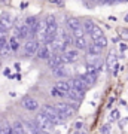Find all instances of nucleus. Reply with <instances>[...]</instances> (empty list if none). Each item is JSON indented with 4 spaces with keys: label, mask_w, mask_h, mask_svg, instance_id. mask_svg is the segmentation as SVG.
I'll list each match as a JSON object with an SVG mask.
<instances>
[{
    "label": "nucleus",
    "mask_w": 128,
    "mask_h": 134,
    "mask_svg": "<svg viewBox=\"0 0 128 134\" xmlns=\"http://www.w3.org/2000/svg\"><path fill=\"white\" fill-rule=\"evenodd\" d=\"M36 122H37V125L43 130V131H51V130L54 128V122L49 119V116L45 115L43 112L36 116Z\"/></svg>",
    "instance_id": "1"
},
{
    "label": "nucleus",
    "mask_w": 128,
    "mask_h": 134,
    "mask_svg": "<svg viewBox=\"0 0 128 134\" xmlns=\"http://www.w3.org/2000/svg\"><path fill=\"white\" fill-rule=\"evenodd\" d=\"M37 49H39V42L36 39H31V40H29L24 45V54L27 57H31L34 54H37Z\"/></svg>",
    "instance_id": "2"
},
{
    "label": "nucleus",
    "mask_w": 128,
    "mask_h": 134,
    "mask_svg": "<svg viewBox=\"0 0 128 134\" xmlns=\"http://www.w3.org/2000/svg\"><path fill=\"white\" fill-rule=\"evenodd\" d=\"M55 88L58 90V97H67L69 91L71 90V83L66 81H58L55 83Z\"/></svg>",
    "instance_id": "3"
},
{
    "label": "nucleus",
    "mask_w": 128,
    "mask_h": 134,
    "mask_svg": "<svg viewBox=\"0 0 128 134\" xmlns=\"http://www.w3.org/2000/svg\"><path fill=\"white\" fill-rule=\"evenodd\" d=\"M52 46L51 45H48V43H45V45H42V46H39L37 49V57L40 58V60H48V58L52 55Z\"/></svg>",
    "instance_id": "4"
},
{
    "label": "nucleus",
    "mask_w": 128,
    "mask_h": 134,
    "mask_svg": "<svg viewBox=\"0 0 128 134\" xmlns=\"http://www.w3.org/2000/svg\"><path fill=\"white\" fill-rule=\"evenodd\" d=\"M58 109V112L61 113V115H64L66 118H70V116L75 115V107L70 104H67V103H60V104L55 106Z\"/></svg>",
    "instance_id": "5"
},
{
    "label": "nucleus",
    "mask_w": 128,
    "mask_h": 134,
    "mask_svg": "<svg viewBox=\"0 0 128 134\" xmlns=\"http://www.w3.org/2000/svg\"><path fill=\"white\" fill-rule=\"evenodd\" d=\"M30 36V27L25 23L21 25H18L16 29H15V37L18 39H27Z\"/></svg>",
    "instance_id": "6"
},
{
    "label": "nucleus",
    "mask_w": 128,
    "mask_h": 134,
    "mask_svg": "<svg viewBox=\"0 0 128 134\" xmlns=\"http://www.w3.org/2000/svg\"><path fill=\"white\" fill-rule=\"evenodd\" d=\"M67 45H69V43H66V40H63L61 37L55 39V40L51 43V46H52V49L55 51V52H66L67 51Z\"/></svg>",
    "instance_id": "7"
},
{
    "label": "nucleus",
    "mask_w": 128,
    "mask_h": 134,
    "mask_svg": "<svg viewBox=\"0 0 128 134\" xmlns=\"http://www.w3.org/2000/svg\"><path fill=\"white\" fill-rule=\"evenodd\" d=\"M63 63H64V60H63V55H60V54H52L51 57L48 58V64H49V67H51V69L61 66Z\"/></svg>",
    "instance_id": "8"
},
{
    "label": "nucleus",
    "mask_w": 128,
    "mask_h": 134,
    "mask_svg": "<svg viewBox=\"0 0 128 134\" xmlns=\"http://www.w3.org/2000/svg\"><path fill=\"white\" fill-rule=\"evenodd\" d=\"M84 94H85L84 91H81V90H77V88H75V86H71V90L69 91V94H67V97H69L70 100L81 101L82 98H84Z\"/></svg>",
    "instance_id": "9"
},
{
    "label": "nucleus",
    "mask_w": 128,
    "mask_h": 134,
    "mask_svg": "<svg viewBox=\"0 0 128 134\" xmlns=\"http://www.w3.org/2000/svg\"><path fill=\"white\" fill-rule=\"evenodd\" d=\"M63 60H64V63H75L77 60V51L76 49H70V51L67 49L63 54Z\"/></svg>",
    "instance_id": "10"
},
{
    "label": "nucleus",
    "mask_w": 128,
    "mask_h": 134,
    "mask_svg": "<svg viewBox=\"0 0 128 134\" xmlns=\"http://www.w3.org/2000/svg\"><path fill=\"white\" fill-rule=\"evenodd\" d=\"M71 86H75V88H77V90H81V91H88V88H90V85L86 83L84 79H81V77H77V79H73V81H70Z\"/></svg>",
    "instance_id": "11"
},
{
    "label": "nucleus",
    "mask_w": 128,
    "mask_h": 134,
    "mask_svg": "<svg viewBox=\"0 0 128 134\" xmlns=\"http://www.w3.org/2000/svg\"><path fill=\"white\" fill-rule=\"evenodd\" d=\"M23 106L27 110H36L39 107V103L34 100V98H31V97H25L23 100Z\"/></svg>",
    "instance_id": "12"
},
{
    "label": "nucleus",
    "mask_w": 128,
    "mask_h": 134,
    "mask_svg": "<svg viewBox=\"0 0 128 134\" xmlns=\"http://www.w3.org/2000/svg\"><path fill=\"white\" fill-rule=\"evenodd\" d=\"M101 46H100L98 43H91L90 46H88V55L91 57H98L100 52H101Z\"/></svg>",
    "instance_id": "13"
},
{
    "label": "nucleus",
    "mask_w": 128,
    "mask_h": 134,
    "mask_svg": "<svg viewBox=\"0 0 128 134\" xmlns=\"http://www.w3.org/2000/svg\"><path fill=\"white\" fill-rule=\"evenodd\" d=\"M81 79H84V81L88 83V85H94L95 83V81H97V75H92V73H90V72H86V73H82L81 76Z\"/></svg>",
    "instance_id": "14"
},
{
    "label": "nucleus",
    "mask_w": 128,
    "mask_h": 134,
    "mask_svg": "<svg viewBox=\"0 0 128 134\" xmlns=\"http://www.w3.org/2000/svg\"><path fill=\"white\" fill-rule=\"evenodd\" d=\"M67 25H69V29H70L71 31H75V30H77V29L82 27V23L79 21V19H76V18H69L67 19Z\"/></svg>",
    "instance_id": "15"
},
{
    "label": "nucleus",
    "mask_w": 128,
    "mask_h": 134,
    "mask_svg": "<svg viewBox=\"0 0 128 134\" xmlns=\"http://www.w3.org/2000/svg\"><path fill=\"white\" fill-rule=\"evenodd\" d=\"M9 48L10 46H8V40H6V37L0 34V52L3 54V55H6V54L9 52Z\"/></svg>",
    "instance_id": "16"
},
{
    "label": "nucleus",
    "mask_w": 128,
    "mask_h": 134,
    "mask_svg": "<svg viewBox=\"0 0 128 134\" xmlns=\"http://www.w3.org/2000/svg\"><path fill=\"white\" fill-rule=\"evenodd\" d=\"M107 67L110 69H113L115 72H116V67H118V63H116V55L113 52L109 54V57H107Z\"/></svg>",
    "instance_id": "17"
},
{
    "label": "nucleus",
    "mask_w": 128,
    "mask_h": 134,
    "mask_svg": "<svg viewBox=\"0 0 128 134\" xmlns=\"http://www.w3.org/2000/svg\"><path fill=\"white\" fill-rule=\"evenodd\" d=\"M52 72H54V75H55L57 77H66L67 76V69L66 67H61V66L54 67Z\"/></svg>",
    "instance_id": "18"
},
{
    "label": "nucleus",
    "mask_w": 128,
    "mask_h": 134,
    "mask_svg": "<svg viewBox=\"0 0 128 134\" xmlns=\"http://www.w3.org/2000/svg\"><path fill=\"white\" fill-rule=\"evenodd\" d=\"M73 45H75L77 49H85L86 48V42H85V39H84V36L73 39Z\"/></svg>",
    "instance_id": "19"
},
{
    "label": "nucleus",
    "mask_w": 128,
    "mask_h": 134,
    "mask_svg": "<svg viewBox=\"0 0 128 134\" xmlns=\"http://www.w3.org/2000/svg\"><path fill=\"white\" fill-rule=\"evenodd\" d=\"M90 36H91V37H92V40H97V39H100V37H101V36H103V30L100 29V27H97V25H95L94 29L91 30Z\"/></svg>",
    "instance_id": "20"
},
{
    "label": "nucleus",
    "mask_w": 128,
    "mask_h": 134,
    "mask_svg": "<svg viewBox=\"0 0 128 134\" xmlns=\"http://www.w3.org/2000/svg\"><path fill=\"white\" fill-rule=\"evenodd\" d=\"M24 127H25V125L24 124H21V122H18V121H16V122H14V125H12V133H24V131H25V130H24Z\"/></svg>",
    "instance_id": "21"
},
{
    "label": "nucleus",
    "mask_w": 128,
    "mask_h": 134,
    "mask_svg": "<svg viewBox=\"0 0 128 134\" xmlns=\"http://www.w3.org/2000/svg\"><path fill=\"white\" fill-rule=\"evenodd\" d=\"M82 27H84V30H85V31H88V33H91V30L94 29L95 25H94V23H92L91 19H85V21L82 23Z\"/></svg>",
    "instance_id": "22"
},
{
    "label": "nucleus",
    "mask_w": 128,
    "mask_h": 134,
    "mask_svg": "<svg viewBox=\"0 0 128 134\" xmlns=\"http://www.w3.org/2000/svg\"><path fill=\"white\" fill-rule=\"evenodd\" d=\"M9 46H10V49H12V51H16V49L19 48V43H18V37H12L9 40Z\"/></svg>",
    "instance_id": "23"
},
{
    "label": "nucleus",
    "mask_w": 128,
    "mask_h": 134,
    "mask_svg": "<svg viewBox=\"0 0 128 134\" xmlns=\"http://www.w3.org/2000/svg\"><path fill=\"white\" fill-rule=\"evenodd\" d=\"M24 23H25V24H27V25L30 27V29H31L33 25H36V24H37V18H36V16H29V18L25 19Z\"/></svg>",
    "instance_id": "24"
},
{
    "label": "nucleus",
    "mask_w": 128,
    "mask_h": 134,
    "mask_svg": "<svg viewBox=\"0 0 128 134\" xmlns=\"http://www.w3.org/2000/svg\"><path fill=\"white\" fill-rule=\"evenodd\" d=\"M94 42H95V43H98L101 48H106V46H107V39H106L104 36H101L100 39H97V40H94Z\"/></svg>",
    "instance_id": "25"
},
{
    "label": "nucleus",
    "mask_w": 128,
    "mask_h": 134,
    "mask_svg": "<svg viewBox=\"0 0 128 134\" xmlns=\"http://www.w3.org/2000/svg\"><path fill=\"white\" fill-rule=\"evenodd\" d=\"M84 33H85V30H84V27H81V29H77L73 31V36L75 37H81V36H84Z\"/></svg>",
    "instance_id": "26"
},
{
    "label": "nucleus",
    "mask_w": 128,
    "mask_h": 134,
    "mask_svg": "<svg viewBox=\"0 0 128 134\" xmlns=\"http://www.w3.org/2000/svg\"><path fill=\"white\" fill-rule=\"evenodd\" d=\"M0 21H2V23H3V24H5L6 27H8V29H9L10 25H12V21H10V19H9V16H6V18H5V16H3V18L0 19Z\"/></svg>",
    "instance_id": "27"
},
{
    "label": "nucleus",
    "mask_w": 128,
    "mask_h": 134,
    "mask_svg": "<svg viewBox=\"0 0 128 134\" xmlns=\"http://www.w3.org/2000/svg\"><path fill=\"white\" fill-rule=\"evenodd\" d=\"M6 30H8V27H6L2 21H0V34H3V33H6Z\"/></svg>",
    "instance_id": "28"
},
{
    "label": "nucleus",
    "mask_w": 128,
    "mask_h": 134,
    "mask_svg": "<svg viewBox=\"0 0 128 134\" xmlns=\"http://www.w3.org/2000/svg\"><path fill=\"white\" fill-rule=\"evenodd\" d=\"M118 115H119V112H118V110H113V112H112V115H110V119H112V121L118 119Z\"/></svg>",
    "instance_id": "29"
},
{
    "label": "nucleus",
    "mask_w": 128,
    "mask_h": 134,
    "mask_svg": "<svg viewBox=\"0 0 128 134\" xmlns=\"http://www.w3.org/2000/svg\"><path fill=\"white\" fill-rule=\"evenodd\" d=\"M82 125H84V124H82L81 121H77V122L75 124V130H81V128H82Z\"/></svg>",
    "instance_id": "30"
},
{
    "label": "nucleus",
    "mask_w": 128,
    "mask_h": 134,
    "mask_svg": "<svg viewBox=\"0 0 128 134\" xmlns=\"http://www.w3.org/2000/svg\"><path fill=\"white\" fill-rule=\"evenodd\" d=\"M101 133H110V128H109V125H104V127L101 128Z\"/></svg>",
    "instance_id": "31"
},
{
    "label": "nucleus",
    "mask_w": 128,
    "mask_h": 134,
    "mask_svg": "<svg viewBox=\"0 0 128 134\" xmlns=\"http://www.w3.org/2000/svg\"><path fill=\"white\" fill-rule=\"evenodd\" d=\"M121 34L124 37H128V30H121Z\"/></svg>",
    "instance_id": "32"
},
{
    "label": "nucleus",
    "mask_w": 128,
    "mask_h": 134,
    "mask_svg": "<svg viewBox=\"0 0 128 134\" xmlns=\"http://www.w3.org/2000/svg\"><path fill=\"white\" fill-rule=\"evenodd\" d=\"M51 2H54V3H58V5H61V2H60V0H51Z\"/></svg>",
    "instance_id": "33"
},
{
    "label": "nucleus",
    "mask_w": 128,
    "mask_h": 134,
    "mask_svg": "<svg viewBox=\"0 0 128 134\" xmlns=\"http://www.w3.org/2000/svg\"><path fill=\"white\" fill-rule=\"evenodd\" d=\"M125 21H128V15H127V18H125Z\"/></svg>",
    "instance_id": "34"
}]
</instances>
